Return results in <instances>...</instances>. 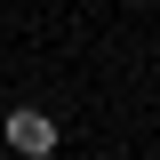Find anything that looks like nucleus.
I'll use <instances>...</instances> for the list:
<instances>
[{"mask_svg": "<svg viewBox=\"0 0 160 160\" xmlns=\"http://www.w3.org/2000/svg\"><path fill=\"white\" fill-rule=\"evenodd\" d=\"M0 144H8V152H24V160H48V152H56V120L40 112V104H16V112H8V128H0Z\"/></svg>", "mask_w": 160, "mask_h": 160, "instance_id": "obj_1", "label": "nucleus"}, {"mask_svg": "<svg viewBox=\"0 0 160 160\" xmlns=\"http://www.w3.org/2000/svg\"><path fill=\"white\" fill-rule=\"evenodd\" d=\"M0 160H8V152H0Z\"/></svg>", "mask_w": 160, "mask_h": 160, "instance_id": "obj_2", "label": "nucleus"}]
</instances>
